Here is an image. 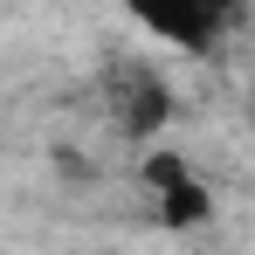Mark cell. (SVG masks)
<instances>
[{
    "instance_id": "6da1fadb",
    "label": "cell",
    "mask_w": 255,
    "mask_h": 255,
    "mask_svg": "<svg viewBox=\"0 0 255 255\" xmlns=\"http://www.w3.org/2000/svg\"><path fill=\"white\" fill-rule=\"evenodd\" d=\"M111 111H118V125H125L131 138H145V131L166 125L172 97H166V83H159L145 62H118V69H111Z\"/></svg>"
},
{
    "instance_id": "7a4b0ae2",
    "label": "cell",
    "mask_w": 255,
    "mask_h": 255,
    "mask_svg": "<svg viewBox=\"0 0 255 255\" xmlns=\"http://www.w3.org/2000/svg\"><path fill=\"white\" fill-rule=\"evenodd\" d=\"M145 179L159 186V214H166V228H193V221H207V186L179 166L172 152H152V159H145Z\"/></svg>"
}]
</instances>
